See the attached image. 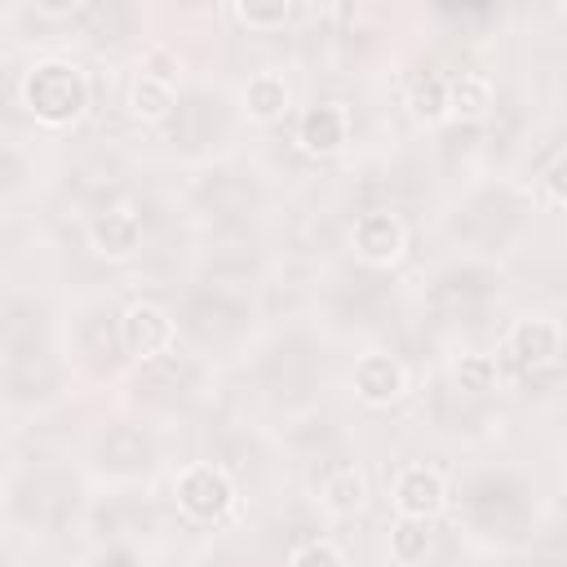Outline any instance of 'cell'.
Listing matches in <instances>:
<instances>
[{"instance_id":"12","label":"cell","mask_w":567,"mask_h":567,"mask_svg":"<svg viewBox=\"0 0 567 567\" xmlns=\"http://www.w3.org/2000/svg\"><path fill=\"white\" fill-rule=\"evenodd\" d=\"M128 111L137 120H164L173 111V84L164 75H137L128 89Z\"/></svg>"},{"instance_id":"4","label":"cell","mask_w":567,"mask_h":567,"mask_svg":"<svg viewBox=\"0 0 567 567\" xmlns=\"http://www.w3.org/2000/svg\"><path fill=\"white\" fill-rule=\"evenodd\" d=\"M120 337H124V350L137 354V359H155L173 346V319L151 306V301H133L120 319Z\"/></svg>"},{"instance_id":"17","label":"cell","mask_w":567,"mask_h":567,"mask_svg":"<svg viewBox=\"0 0 567 567\" xmlns=\"http://www.w3.org/2000/svg\"><path fill=\"white\" fill-rule=\"evenodd\" d=\"M288 567H350V563H346V554H341L337 545H328V540H306V545L292 554Z\"/></svg>"},{"instance_id":"10","label":"cell","mask_w":567,"mask_h":567,"mask_svg":"<svg viewBox=\"0 0 567 567\" xmlns=\"http://www.w3.org/2000/svg\"><path fill=\"white\" fill-rule=\"evenodd\" d=\"M244 106H248V115L261 120V124L279 120V115L288 111V84H284V75L257 71V75L244 84Z\"/></svg>"},{"instance_id":"19","label":"cell","mask_w":567,"mask_h":567,"mask_svg":"<svg viewBox=\"0 0 567 567\" xmlns=\"http://www.w3.org/2000/svg\"><path fill=\"white\" fill-rule=\"evenodd\" d=\"M545 204H549V208H563V204H567V190H563V164H554V168L545 173Z\"/></svg>"},{"instance_id":"11","label":"cell","mask_w":567,"mask_h":567,"mask_svg":"<svg viewBox=\"0 0 567 567\" xmlns=\"http://www.w3.org/2000/svg\"><path fill=\"white\" fill-rule=\"evenodd\" d=\"M487 106H492V84H487V75L461 71L456 80H447V111H456V115H465V120H478Z\"/></svg>"},{"instance_id":"13","label":"cell","mask_w":567,"mask_h":567,"mask_svg":"<svg viewBox=\"0 0 567 567\" xmlns=\"http://www.w3.org/2000/svg\"><path fill=\"white\" fill-rule=\"evenodd\" d=\"M368 501V483H363V474L359 470H332L328 478H323V505L332 509V514H354L359 505Z\"/></svg>"},{"instance_id":"6","label":"cell","mask_w":567,"mask_h":567,"mask_svg":"<svg viewBox=\"0 0 567 567\" xmlns=\"http://www.w3.org/2000/svg\"><path fill=\"white\" fill-rule=\"evenodd\" d=\"M558 350H563V328H558L554 319L532 315V319H518V323L509 328V354H514L523 368H545V363L558 359Z\"/></svg>"},{"instance_id":"3","label":"cell","mask_w":567,"mask_h":567,"mask_svg":"<svg viewBox=\"0 0 567 567\" xmlns=\"http://www.w3.org/2000/svg\"><path fill=\"white\" fill-rule=\"evenodd\" d=\"M443 505H447V483H443L439 470H430V465L399 470V478H394V509H399V518H425L430 523Z\"/></svg>"},{"instance_id":"7","label":"cell","mask_w":567,"mask_h":567,"mask_svg":"<svg viewBox=\"0 0 567 567\" xmlns=\"http://www.w3.org/2000/svg\"><path fill=\"white\" fill-rule=\"evenodd\" d=\"M403 385H408V372H403V363L390 359V354H363V359L354 363V394H359L363 403H372V408L399 399Z\"/></svg>"},{"instance_id":"1","label":"cell","mask_w":567,"mask_h":567,"mask_svg":"<svg viewBox=\"0 0 567 567\" xmlns=\"http://www.w3.org/2000/svg\"><path fill=\"white\" fill-rule=\"evenodd\" d=\"M22 102L35 120L44 124H71L84 106H89V84L80 75L75 62H62V58H44L35 62L27 75H22Z\"/></svg>"},{"instance_id":"2","label":"cell","mask_w":567,"mask_h":567,"mask_svg":"<svg viewBox=\"0 0 567 567\" xmlns=\"http://www.w3.org/2000/svg\"><path fill=\"white\" fill-rule=\"evenodd\" d=\"M177 505L190 514V518H204V523H217L230 505H235V483L221 465H186L177 474Z\"/></svg>"},{"instance_id":"15","label":"cell","mask_w":567,"mask_h":567,"mask_svg":"<svg viewBox=\"0 0 567 567\" xmlns=\"http://www.w3.org/2000/svg\"><path fill=\"white\" fill-rule=\"evenodd\" d=\"M430 549V523L425 518H399L390 527V554L399 563H421Z\"/></svg>"},{"instance_id":"14","label":"cell","mask_w":567,"mask_h":567,"mask_svg":"<svg viewBox=\"0 0 567 567\" xmlns=\"http://www.w3.org/2000/svg\"><path fill=\"white\" fill-rule=\"evenodd\" d=\"M412 115L416 120H425V124H434V120H443L447 115V80L443 75H434V71H425L416 84H412Z\"/></svg>"},{"instance_id":"9","label":"cell","mask_w":567,"mask_h":567,"mask_svg":"<svg viewBox=\"0 0 567 567\" xmlns=\"http://www.w3.org/2000/svg\"><path fill=\"white\" fill-rule=\"evenodd\" d=\"M142 244V217L133 208H111L93 221V248L102 257H128Z\"/></svg>"},{"instance_id":"16","label":"cell","mask_w":567,"mask_h":567,"mask_svg":"<svg viewBox=\"0 0 567 567\" xmlns=\"http://www.w3.org/2000/svg\"><path fill=\"white\" fill-rule=\"evenodd\" d=\"M456 381H461V390H470V394L496 390V359H492V354H465V359L456 363Z\"/></svg>"},{"instance_id":"8","label":"cell","mask_w":567,"mask_h":567,"mask_svg":"<svg viewBox=\"0 0 567 567\" xmlns=\"http://www.w3.org/2000/svg\"><path fill=\"white\" fill-rule=\"evenodd\" d=\"M301 146L306 151H315V155H332V151H341L346 146V137H350V111L341 106V102H319V106H310L306 115H301Z\"/></svg>"},{"instance_id":"5","label":"cell","mask_w":567,"mask_h":567,"mask_svg":"<svg viewBox=\"0 0 567 567\" xmlns=\"http://www.w3.org/2000/svg\"><path fill=\"white\" fill-rule=\"evenodd\" d=\"M403 248H408V230H403V221L394 213H363L354 221V252L363 261L390 266V261L403 257Z\"/></svg>"},{"instance_id":"18","label":"cell","mask_w":567,"mask_h":567,"mask_svg":"<svg viewBox=\"0 0 567 567\" xmlns=\"http://www.w3.org/2000/svg\"><path fill=\"white\" fill-rule=\"evenodd\" d=\"M235 18L244 27H284L292 18L288 4H235Z\"/></svg>"}]
</instances>
